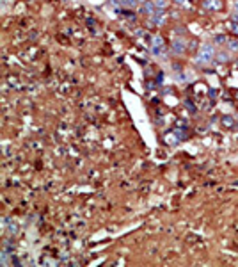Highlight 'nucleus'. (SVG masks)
Here are the masks:
<instances>
[{
    "instance_id": "2eb2a0df",
    "label": "nucleus",
    "mask_w": 238,
    "mask_h": 267,
    "mask_svg": "<svg viewBox=\"0 0 238 267\" xmlns=\"http://www.w3.org/2000/svg\"><path fill=\"white\" fill-rule=\"evenodd\" d=\"M185 105H186V107H188V111H190V112H196V107H194L192 103L188 102V100H186V102H185Z\"/></svg>"
},
{
    "instance_id": "9b49d317",
    "label": "nucleus",
    "mask_w": 238,
    "mask_h": 267,
    "mask_svg": "<svg viewBox=\"0 0 238 267\" xmlns=\"http://www.w3.org/2000/svg\"><path fill=\"white\" fill-rule=\"evenodd\" d=\"M204 7H220V2H211V0H204Z\"/></svg>"
},
{
    "instance_id": "20e7f679",
    "label": "nucleus",
    "mask_w": 238,
    "mask_h": 267,
    "mask_svg": "<svg viewBox=\"0 0 238 267\" xmlns=\"http://www.w3.org/2000/svg\"><path fill=\"white\" fill-rule=\"evenodd\" d=\"M164 14H165L164 9H156L155 13L151 14V23H153V25H160V23L164 21Z\"/></svg>"
},
{
    "instance_id": "f257e3e1",
    "label": "nucleus",
    "mask_w": 238,
    "mask_h": 267,
    "mask_svg": "<svg viewBox=\"0 0 238 267\" xmlns=\"http://www.w3.org/2000/svg\"><path fill=\"white\" fill-rule=\"evenodd\" d=\"M213 57H215V48H213V45H211V43H206V45H203V46H201V50H199L197 62H199V64H208V62L211 61Z\"/></svg>"
},
{
    "instance_id": "f8f14e48",
    "label": "nucleus",
    "mask_w": 238,
    "mask_h": 267,
    "mask_svg": "<svg viewBox=\"0 0 238 267\" xmlns=\"http://www.w3.org/2000/svg\"><path fill=\"white\" fill-rule=\"evenodd\" d=\"M162 45H164V39L160 36H155L153 38V46H162Z\"/></svg>"
},
{
    "instance_id": "9d476101",
    "label": "nucleus",
    "mask_w": 238,
    "mask_h": 267,
    "mask_svg": "<svg viewBox=\"0 0 238 267\" xmlns=\"http://www.w3.org/2000/svg\"><path fill=\"white\" fill-rule=\"evenodd\" d=\"M156 9H165L167 7V0H155Z\"/></svg>"
},
{
    "instance_id": "423d86ee",
    "label": "nucleus",
    "mask_w": 238,
    "mask_h": 267,
    "mask_svg": "<svg viewBox=\"0 0 238 267\" xmlns=\"http://www.w3.org/2000/svg\"><path fill=\"white\" fill-rule=\"evenodd\" d=\"M151 52H153V55H158V57H162V59H165V55H167L164 45H162V46H153V48H151Z\"/></svg>"
},
{
    "instance_id": "7ed1b4c3",
    "label": "nucleus",
    "mask_w": 238,
    "mask_h": 267,
    "mask_svg": "<svg viewBox=\"0 0 238 267\" xmlns=\"http://www.w3.org/2000/svg\"><path fill=\"white\" fill-rule=\"evenodd\" d=\"M155 11H156L155 2H151V0H144V4H142V7H140V13H142V14H153Z\"/></svg>"
},
{
    "instance_id": "f03ea898",
    "label": "nucleus",
    "mask_w": 238,
    "mask_h": 267,
    "mask_svg": "<svg viewBox=\"0 0 238 267\" xmlns=\"http://www.w3.org/2000/svg\"><path fill=\"white\" fill-rule=\"evenodd\" d=\"M172 52L178 53V55L185 53L186 52V41L185 39H174V41H172Z\"/></svg>"
},
{
    "instance_id": "39448f33",
    "label": "nucleus",
    "mask_w": 238,
    "mask_h": 267,
    "mask_svg": "<svg viewBox=\"0 0 238 267\" xmlns=\"http://www.w3.org/2000/svg\"><path fill=\"white\" fill-rule=\"evenodd\" d=\"M220 121H222V126H224V128H233V126H235V119H233L231 116H228V114L222 116Z\"/></svg>"
},
{
    "instance_id": "a211bd4d",
    "label": "nucleus",
    "mask_w": 238,
    "mask_h": 267,
    "mask_svg": "<svg viewBox=\"0 0 238 267\" xmlns=\"http://www.w3.org/2000/svg\"><path fill=\"white\" fill-rule=\"evenodd\" d=\"M174 2H178V4H183V2H185V0H174Z\"/></svg>"
},
{
    "instance_id": "dca6fc26",
    "label": "nucleus",
    "mask_w": 238,
    "mask_h": 267,
    "mask_svg": "<svg viewBox=\"0 0 238 267\" xmlns=\"http://www.w3.org/2000/svg\"><path fill=\"white\" fill-rule=\"evenodd\" d=\"M9 232H11V233H18V225H14V223H12V225H11V228H9Z\"/></svg>"
},
{
    "instance_id": "4468645a",
    "label": "nucleus",
    "mask_w": 238,
    "mask_h": 267,
    "mask_svg": "<svg viewBox=\"0 0 238 267\" xmlns=\"http://www.w3.org/2000/svg\"><path fill=\"white\" fill-rule=\"evenodd\" d=\"M135 4H137V0H124L123 2V5H126V7H133Z\"/></svg>"
},
{
    "instance_id": "ddd939ff",
    "label": "nucleus",
    "mask_w": 238,
    "mask_h": 267,
    "mask_svg": "<svg viewBox=\"0 0 238 267\" xmlns=\"http://www.w3.org/2000/svg\"><path fill=\"white\" fill-rule=\"evenodd\" d=\"M231 18H233V21H238V2L235 4V11H233V16Z\"/></svg>"
},
{
    "instance_id": "1a4fd4ad",
    "label": "nucleus",
    "mask_w": 238,
    "mask_h": 267,
    "mask_svg": "<svg viewBox=\"0 0 238 267\" xmlns=\"http://www.w3.org/2000/svg\"><path fill=\"white\" fill-rule=\"evenodd\" d=\"M228 29L233 32V34H236V36H238V21H231V23L228 25Z\"/></svg>"
},
{
    "instance_id": "f3484780",
    "label": "nucleus",
    "mask_w": 238,
    "mask_h": 267,
    "mask_svg": "<svg viewBox=\"0 0 238 267\" xmlns=\"http://www.w3.org/2000/svg\"><path fill=\"white\" fill-rule=\"evenodd\" d=\"M222 41H226L224 36H215V43H222Z\"/></svg>"
},
{
    "instance_id": "0eeeda50",
    "label": "nucleus",
    "mask_w": 238,
    "mask_h": 267,
    "mask_svg": "<svg viewBox=\"0 0 238 267\" xmlns=\"http://www.w3.org/2000/svg\"><path fill=\"white\" fill-rule=\"evenodd\" d=\"M226 45H228V50H231V52H238V41L231 39V41H228Z\"/></svg>"
},
{
    "instance_id": "6e6552de",
    "label": "nucleus",
    "mask_w": 238,
    "mask_h": 267,
    "mask_svg": "<svg viewBox=\"0 0 238 267\" xmlns=\"http://www.w3.org/2000/svg\"><path fill=\"white\" fill-rule=\"evenodd\" d=\"M229 59V53L228 52H220V53H217V61L218 62H226Z\"/></svg>"
},
{
    "instance_id": "6ab92c4d",
    "label": "nucleus",
    "mask_w": 238,
    "mask_h": 267,
    "mask_svg": "<svg viewBox=\"0 0 238 267\" xmlns=\"http://www.w3.org/2000/svg\"><path fill=\"white\" fill-rule=\"evenodd\" d=\"M137 2H142V0H137Z\"/></svg>"
}]
</instances>
